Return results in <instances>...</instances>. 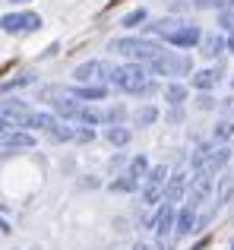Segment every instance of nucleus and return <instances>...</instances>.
<instances>
[{"label":"nucleus","instance_id":"obj_1","mask_svg":"<svg viewBox=\"0 0 234 250\" xmlns=\"http://www.w3.org/2000/svg\"><path fill=\"white\" fill-rule=\"evenodd\" d=\"M108 51L127 57V61H136V63H149V61H155V57L165 54V44L152 42V38L130 35V38H111V42H108Z\"/></svg>","mask_w":234,"mask_h":250},{"label":"nucleus","instance_id":"obj_2","mask_svg":"<svg viewBox=\"0 0 234 250\" xmlns=\"http://www.w3.org/2000/svg\"><path fill=\"white\" fill-rule=\"evenodd\" d=\"M146 80H149L146 67L136 63V61H127V63H120V67H114L111 76H108V83H111L114 89L127 92V95H139L142 85H146Z\"/></svg>","mask_w":234,"mask_h":250},{"label":"nucleus","instance_id":"obj_3","mask_svg":"<svg viewBox=\"0 0 234 250\" xmlns=\"http://www.w3.org/2000/svg\"><path fill=\"white\" fill-rule=\"evenodd\" d=\"M111 70H114L111 61H86V63H79V67L73 70V80H76V85H86V83L105 85L108 76H111Z\"/></svg>","mask_w":234,"mask_h":250},{"label":"nucleus","instance_id":"obj_4","mask_svg":"<svg viewBox=\"0 0 234 250\" xmlns=\"http://www.w3.org/2000/svg\"><path fill=\"white\" fill-rule=\"evenodd\" d=\"M165 181H168V168L165 165H152L149 168V174L142 177V203H146V206H155V203L161 200Z\"/></svg>","mask_w":234,"mask_h":250},{"label":"nucleus","instance_id":"obj_5","mask_svg":"<svg viewBox=\"0 0 234 250\" xmlns=\"http://www.w3.org/2000/svg\"><path fill=\"white\" fill-rule=\"evenodd\" d=\"M0 29L10 32V35L38 32L41 29V16H38V13H6V16H0Z\"/></svg>","mask_w":234,"mask_h":250},{"label":"nucleus","instance_id":"obj_6","mask_svg":"<svg viewBox=\"0 0 234 250\" xmlns=\"http://www.w3.org/2000/svg\"><path fill=\"white\" fill-rule=\"evenodd\" d=\"M209 193H212V177L203 174V171H196V177H190V187H187L184 203L190 209H196V206H203V203L209 200Z\"/></svg>","mask_w":234,"mask_h":250},{"label":"nucleus","instance_id":"obj_7","mask_svg":"<svg viewBox=\"0 0 234 250\" xmlns=\"http://www.w3.org/2000/svg\"><path fill=\"white\" fill-rule=\"evenodd\" d=\"M57 124V117L54 114H48V111H35L32 108L29 114L22 117V121L16 124V127H22V130H29V133H48L51 127Z\"/></svg>","mask_w":234,"mask_h":250},{"label":"nucleus","instance_id":"obj_8","mask_svg":"<svg viewBox=\"0 0 234 250\" xmlns=\"http://www.w3.org/2000/svg\"><path fill=\"white\" fill-rule=\"evenodd\" d=\"M79 111H82V102H76V98H70V95L51 98V114H54L57 121H73V124H76Z\"/></svg>","mask_w":234,"mask_h":250},{"label":"nucleus","instance_id":"obj_9","mask_svg":"<svg viewBox=\"0 0 234 250\" xmlns=\"http://www.w3.org/2000/svg\"><path fill=\"white\" fill-rule=\"evenodd\" d=\"M174 212H177V209H174L171 203H161L158 206V212H155L152 222H149L152 231H155V238H168V234L174 231Z\"/></svg>","mask_w":234,"mask_h":250},{"label":"nucleus","instance_id":"obj_10","mask_svg":"<svg viewBox=\"0 0 234 250\" xmlns=\"http://www.w3.org/2000/svg\"><path fill=\"white\" fill-rule=\"evenodd\" d=\"M161 63H165V73L168 76H187V73H193V61L184 54V51H165Z\"/></svg>","mask_w":234,"mask_h":250},{"label":"nucleus","instance_id":"obj_11","mask_svg":"<svg viewBox=\"0 0 234 250\" xmlns=\"http://www.w3.org/2000/svg\"><path fill=\"white\" fill-rule=\"evenodd\" d=\"M60 95H70L76 102H105L108 85H67V89H60Z\"/></svg>","mask_w":234,"mask_h":250},{"label":"nucleus","instance_id":"obj_12","mask_svg":"<svg viewBox=\"0 0 234 250\" xmlns=\"http://www.w3.org/2000/svg\"><path fill=\"white\" fill-rule=\"evenodd\" d=\"M199 35H203V32L196 29V25H190V22H184L180 25L177 32H171V35L165 38L168 44H171V48H177V51H187V48H193V44L199 42Z\"/></svg>","mask_w":234,"mask_h":250},{"label":"nucleus","instance_id":"obj_13","mask_svg":"<svg viewBox=\"0 0 234 250\" xmlns=\"http://www.w3.org/2000/svg\"><path fill=\"white\" fill-rule=\"evenodd\" d=\"M187 187H190V177L187 174H174V177H168L165 181V190H161V196H165V203H184V196H187Z\"/></svg>","mask_w":234,"mask_h":250},{"label":"nucleus","instance_id":"obj_14","mask_svg":"<svg viewBox=\"0 0 234 250\" xmlns=\"http://www.w3.org/2000/svg\"><path fill=\"white\" fill-rule=\"evenodd\" d=\"M196 231V209L190 206H180L177 212H174V238H187V234Z\"/></svg>","mask_w":234,"mask_h":250},{"label":"nucleus","instance_id":"obj_15","mask_svg":"<svg viewBox=\"0 0 234 250\" xmlns=\"http://www.w3.org/2000/svg\"><path fill=\"white\" fill-rule=\"evenodd\" d=\"M29 111L32 108L22 102V98H0V117H3V121H10L13 127H16V124L29 114Z\"/></svg>","mask_w":234,"mask_h":250},{"label":"nucleus","instance_id":"obj_16","mask_svg":"<svg viewBox=\"0 0 234 250\" xmlns=\"http://www.w3.org/2000/svg\"><path fill=\"white\" fill-rule=\"evenodd\" d=\"M231 162V146L228 143H222V146H212V152H209V159H206V168H203V174H218V171H225V165Z\"/></svg>","mask_w":234,"mask_h":250},{"label":"nucleus","instance_id":"obj_17","mask_svg":"<svg viewBox=\"0 0 234 250\" xmlns=\"http://www.w3.org/2000/svg\"><path fill=\"white\" fill-rule=\"evenodd\" d=\"M0 146L3 149H32L35 146V136H32L29 130H16V133L10 130V133L0 136Z\"/></svg>","mask_w":234,"mask_h":250},{"label":"nucleus","instance_id":"obj_18","mask_svg":"<svg viewBox=\"0 0 234 250\" xmlns=\"http://www.w3.org/2000/svg\"><path fill=\"white\" fill-rule=\"evenodd\" d=\"M199 51H203V57H218L225 51V38L215 35V32H209V35H199Z\"/></svg>","mask_w":234,"mask_h":250},{"label":"nucleus","instance_id":"obj_19","mask_svg":"<svg viewBox=\"0 0 234 250\" xmlns=\"http://www.w3.org/2000/svg\"><path fill=\"white\" fill-rule=\"evenodd\" d=\"M105 140L111 143V146H117V149H127L130 140H133V133H130L123 124H117V127H105Z\"/></svg>","mask_w":234,"mask_h":250},{"label":"nucleus","instance_id":"obj_20","mask_svg":"<svg viewBox=\"0 0 234 250\" xmlns=\"http://www.w3.org/2000/svg\"><path fill=\"white\" fill-rule=\"evenodd\" d=\"M215 83H218V70H196V73L190 76V85L196 92H209Z\"/></svg>","mask_w":234,"mask_h":250},{"label":"nucleus","instance_id":"obj_21","mask_svg":"<svg viewBox=\"0 0 234 250\" xmlns=\"http://www.w3.org/2000/svg\"><path fill=\"white\" fill-rule=\"evenodd\" d=\"M101 117V127H117V124H127V108L123 104H111V108L98 111Z\"/></svg>","mask_w":234,"mask_h":250},{"label":"nucleus","instance_id":"obj_22","mask_svg":"<svg viewBox=\"0 0 234 250\" xmlns=\"http://www.w3.org/2000/svg\"><path fill=\"white\" fill-rule=\"evenodd\" d=\"M161 92H165V98H168L171 108H184V102H187V85L184 83H168Z\"/></svg>","mask_w":234,"mask_h":250},{"label":"nucleus","instance_id":"obj_23","mask_svg":"<svg viewBox=\"0 0 234 250\" xmlns=\"http://www.w3.org/2000/svg\"><path fill=\"white\" fill-rule=\"evenodd\" d=\"M44 136H48V143H70L73 140V127H70L67 121H57Z\"/></svg>","mask_w":234,"mask_h":250},{"label":"nucleus","instance_id":"obj_24","mask_svg":"<svg viewBox=\"0 0 234 250\" xmlns=\"http://www.w3.org/2000/svg\"><path fill=\"white\" fill-rule=\"evenodd\" d=\"M180 25H184L180 19H155V22H149V32H155L158 38H168L171 32H177Z\"/></svg>","mask_w":234,"mask_h":250},{"label":"nucleus","instance_id":"obj_25","mask_svg":"<svg viewBox=\"0 0 234 250\" xmlns=\"http://www.w3.org/2000/svg\"><path fill=\"white\" fill-rule=\"evenodd\" d=\"M133 121H136V127H152V124L158 121V108H155V104H142L133 114Z\"/></svg>","mask_w":234,"mask_h":250},{"label":"nucleus","instance_id":"obj_26","mask_svg":"<svg viewBox=\"0 0 234 250\" xmlns=\"http://www.w3.org/2000/svg\"><path fill=\"white\" fill-rule=\"evenodd\" d=\"M127 174L133 177V181H142V177L149 174V159H146V155H136V159H130Z\"/></svg>","mask_w":234,"mask_h":250},{"label":"nucleus","instance_id":"obj_27","mask_svg":"<svg viewBox=\"0 0 234 250\" xmlns=\"http://www.w3.org/2000/svg\"><path fill=\"white\" fill-rule=\"evenodd\" d=\"M234 196V174H225L222 181H218V193H215V203L222 206V203H228Z\"/></svg>","mask_w":234,"mask_h":250},{"label":"nucleus","instance_id":"obj_28","mask_svg":"<svg viewBox=\"0 0 234 250\" xmlns=\"http://www.w3.org/2000/svg\"><path fill=\"white\" fill-rule=\"evenodd\" d=\"M212 140L222 146V143H228V140H234V124L231 121H218L215 124V130H212Z\"/></svg>","mask_w":234,"mask_h":250},{"label":"nucleus","instance_id":"obj_29","mask_svg":"<svg viewBox=\"0 0 234 250\" xmlns=\"http://www.w3.org/2000/svg\"><path fill=\"white\" fill-rule=\"evenodd\" d=\"M111 190H114V193H136V190H139V181H133L130 174H120L111 184Z\"/></svg>","mask_w":234,"mask_h":250},{"label":"nucleus","instance_id":"obj_30","mask_svg":"<svg viewBox=\"0 0 234 250\" xmlns=\"http://www.w3.org/2000/svg\"><path fill=\"white\" fill-rule=\"evenodd\" d=\"M209 152H212V143H203V146H196V152L190 155L193 171H203V168H206V159H209Z\"/></svg>","mask_w":234,"mask_h":250},{"label":"nucleus","instance_id":"obj_31","mask_svg":"<svg viewBox=\"0 0 234 250\" xmlns=\"http://www.w3.org/2000/svg\"><path fill=\"white\" fill-rule=\"evenodd\" d=\"M32 83H35V73H16L13 80H6L3 85H0V89H3V92H13V89H22V85H32Z\"/></svg>","mask_w":234,"mask_h":250},{"label":"nucleus","instance_id":"obj_32","mask_svg":"<svg viewBox=\"0 0 234 250\" xmlns=\"http://www.w3.org/2000/svg\"><path fill=\"white\" fill-rule=\"evenodd\" d=\"M146 19H149L146 10H133V13H127V16H123V29H133V25L146 22Z\"/></svg>","mask_w":234,"mask_h":250},{"label":"nucleus","instance_id":"obj_33","mask_svg":"<svg viewBox=\"0 0 234 250\" xmlns=\"http://www.w3.org/2000/svg\"><path fill=\"white\" fill-rule=\"evenodd\" d=\"M196 108H199V111H215L218 102L209 95V92H199V95H196Z\"/></svg>","mask_w":234,"mask_h":250},{"label":"nucleus","instance_id":"obj_34","mask_svg":"<svg viewBox=\"0 0 234 250\" xmlns=\"http://www.w3.org/2000/svg\"><path fill=\"white\" fill-rule=\"evenodd\" d=\"M193 6L196 10H225L228 0H193Z\"/></svg>","mask_w":234,"mask_h":250},{"label":"nucleus","instance_id":"obj_35","mask_svg":"<svg viewBox=\"0 0 234 250\" xmlns=\"http://www.w3.org/2000/svg\"><path fill=\"white\" fill-rule=\"evenodd\" d=\"M218 25H222L225 32H234V10H222V13H218Z\"/></svg>","mask_w":234,"mask_h":250},{"label":"nucleus","instance_id":"obj_36","mask_svg":"<svg viewBox=\"0 0 234 250\" xmlns=\"http://www.w3.org/2000/svg\"><path fill=\"white\" fill-rule=\"evenodd\" d=\"M92 136H95V130H92V127H82V130H76V127H73V140H76V143H89Z\"/></svg>","mask_w":234,"mask_h":250},{"label":"nucleus","instance_id":"obj_37","mask_svg":"<svg viewBox=\"0 0 234 250\" xmlns=\"http://www.w3.org/2000/svg\"><path fill=\"white\" fill-rule=\"evenodd\" d=\"M180 117H184V108H171V111H168V121H171V124H177Z\"/></svg>","mask_w":234,"mask_h":250},{"label":"nucleus","instance_id":"obj_38","mask_svg":"<svg viewBox=\"0 0 234 250\" xmlns=\"http://www.w3.org/2000/svg\"><path fill=\"white\" fill-rule=\"evenodd\" d=\"M158 250H174V244L168 238H158Z\"/></svg>","mask_w":234,"mask_h":250},{"label":"nucleus","instance_id":"obj_39","mask_svg":"<svg viewBox=\"0 0 234 250\" xmlns=\"http://www.w3.org/2000/svg\"><path fill=\"white\" fill-rule=\"evenodd\" d=\"M10 127H13V124H10V121H3V117H0V136H3V133H10Z\"/></svg>","mask_w":234,"mask_h":250},{"label":"nucleus","instance_id":"obj_40","mask_svg":"<svg viewBox=\"0 0 234 250\" xmlns=\"http://www.w3.org/2000/svg\"><path fill=\"white\" fill-rule=\"evenodd\" d=\"M225 51H234V32H228V38H225Z\"/></svg>","mask_w":234,"mask_h":250},{"label":"nucleus","instance_id":"obj_41","mask_svg":"<svg viewBox=\"0 0 234 250\" xmlns=\"http://www.w3.org/2000/svg\"><path fill=\"white\" fill-rule=\"evenodd\" d=\"M0 231H3V234H10V225H6L3 219H0Z\"/></svg>","mask_w":234,"mask_h":250},{"label":"nucleus","instance_id":"obj_42","mask_svg":"<svg viewBox=\"0 0 234 250\" xmlns=\"http://www.w3.org/2000/svg\"><path fill=\"white\" fill-rule=\"evenodd\" d=\"M133 250H149V244H136V247H133Z\"/></svg>","mask_w":234,"mask_h":250},{"label":"nucleus","instance_id":"obj_43","mask_svg":"<svg viewBox=\"0 0 234 250\" xmlns=\"http://www.w3.org/2000/svg\"><path fill=\"white\" fill-rule=\"evenodd\" d=\"M10 3H25V0H10Z\"/></svg>","mask_w":234,"mask_h":250},{"label":"nucleus","instance_id":"obj_44","mask_svg":"<svg viewBox=\"0 0 234 250\" xmlns=\"http://www.w3.org/2000/svg\"><path fill=\"white\" fill-rule=\"evenodd\" d=\"M231 159H234V146H231Z\"/></svg>","mask_w":234,"mask_h":250},{"label":"nucleus","instance_id":"obj_45","mask_svg":"<svg viewBox=\"0 0 234 250\" xmlns=\"http://www.w3.org/2000/svg\"><path fill=\"white\" fill-rule=\"evenodd\" d=\"M231 89H234V80H231Z\"/></svg>","mask_w":234,"mask_h":250},{"label":"nucleus","instance_id":"obj_46","mask_svg":"<svg viewBox=\"0 0 234 250\" xmlns=\"http://www.w3.org/2000/svg\"><path fill=\"white\" fill-rule=\"evenodd\" d=\"M231 250H234V244H231Z\"/></svg>","mask_w":234,"mask_h":250}]
</instances>
